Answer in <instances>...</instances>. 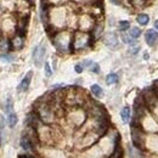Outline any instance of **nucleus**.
Wrapping results in <instances>:
<instances>
[{
	"label": "nucleus",
	"instance_id": "obj_12",
	"mask_svg": "<svg viewBox=\"0 0 158 158\" xmlns=\"http://www.w3.org/2000/svg\"><path fill=\"white\" fill-rule=\"evenodd\" d=\"M21 147L24 149V151H29L30 149V141L28 140V137H22L21 139Z\"/></svg>",
	"mask_w": 158,
	"mask_h": 158
},
{
	"label": "nucleus",
	"instance_id": "obj_21",
	"mask_svg": "<svg viewBox=\"0 0 158 158\" xmlns=\"http://www.w3.org/2000/svg\"><path fill=\"white\" fill-rule=\"evenodd\" d=\"M111 1L113 4H115V5H119V0H111Z\"/></svg>",
	"mask_w": 158,
	"mask_h": 158
},
{
	"label": "nucleus",
	"instance_id": "obj_3",
	"mask_svg": "<svg viewBox=\"0 0 158 158\" xmlns=\"http://www.w3.org/2000/svg\"><path fill=\"white\" fill-rule=\"evenodd\" d=\"M145 40H146V43L149 46H154L158 43V33L156 30L148 29L146 32V34H145Z\"/></svg>",
	"mask_w": 158,
	"mask_h": 158
},
{
	"label": "nucleus",
	"instance_id": "obj_4",
	"mask_svg": "<svg viewBox=\"0 0 158 158\" xmlns=\"http://www.w3.org/2000/svg\"><path fill=\"white\" fill-rule=\"evenodd\" d=\"M32 76H33V72L29 71L27 74H26V77H24L21 83H20V85H18V91L20 93H22V91H26L28 88H29V84H30V80H32Z\"/></svg>",
	"mask_w": 158,
	"mask_h": 158
},
{
	"label": "nucleus",
	"instance_id": "obj_16",
	"mask_svg": "<svg viewBox=\"0 0 158 158\" xmlns=\"http://www.w3.org/2000/svg\"><path fill=\"white\" fill-rule=\"evenodd\" d=\"M45 76L47 77V78H50L52 76V71H51V67H50V63L49 62H45Z\"/></svg>",
	"mask_w": 158,
	"mask_h": 158
},
{
	"label": "nucleus",
	"instance_id": "obj_22",
	"mask_svg": "<svg viewBox=\"0 0 158 158\" xmlns=\"http://www.w3.org/2000/svg\"><path fill=\"white\" fill-rule=\"evenodd\" d=\"M154 27H156V29L158 30V20H157V21L154 22Z\"/></svg>",
	"mask_w": 158,
	"mask_h": 158
},
{
	"label": "nucleus",
	"instance_id": "obj_5",
	"mask_svg": "<svg viewBox=\"0 0 158 158\" xmlns=\"http://www.w3.org/2000/svg\"><path fill=\"white\" fill-rule=\"evenodd\" d=\"M4 111L6 114H10L13 112V101L11 97H7L6 101H5V105H4Z\"/></svg>",
	"mask_w": 158,
	"mask_h": 158
},
{
	"label": "nucleus",
	"instance_id": "obj_2",
	"mask_svg": "<svg viewBox=\"0 0 158 158\" xmlns=\"http://www.w3.org/2000/svg\"><path fill=\"white\" fill-rule=\"evenodd\" d=\"M105 44L108 46V47H117L118 46V37L115 35V33H107V34L105 35Z\"/></svg>",
	"mask_w": 158,
	"mask_h": 158
},
{
	"label": "nucleus",
	"instance_id": "obj_1",
	"mask_svg": "<svg viewBox=\"0 0 158 158\" xmlns=\"http://www.w3.org/2000/svg\"><path fill=\"white\" fill-rule=\"evenodd\" d=\"M45 51L46 49L44 45H37L33 50V61H34V64L37 67H41L43 64V60H44V56H45Z\"/></svg>",
	"mask_w": 158,
	"mask_h": 158
},
{
	"label": "nucleus",
	"instance_id": "obj_8",
	"mask_svg": "<svg viewBox=\"0 0 158 158\" xmlns=\"http://www.w3.org/2000/svg\"><path fill=\"white\" fill-rule=\"evenodd\" d=\"M91 93H93L96 97H102L103 96V90L101 89V86L97 85V84H94V85H91Z\"/></svg>",
	"mask_w": 158,
	"mask_h": 158
},
{
	"label": "nucleus",
	"instance_id": "obj_6",
	"mask_svg": "<svg viewBox=\"0 0 158 158\" xmlns=\"http://www.w3.org/2000/svg\"><path fill=\"white\" fill-rule=\"evenodd\" d=\"M120 117H122V120L124 123H128L129 119H130V108L128 106L123 107V110L120 111Z\"/></svg>",
	"mask_w": 158,
	"mask_h": 158
},
{
	"label": "nucleus",
	"instance_id": "obj_9",
	"mask_svg": "<svg viewBox=\"0 0 158 158\" xmlns=\"http://www.w3.org/2000/svg\"><path fill=\"white\" fill-rule=\"evenodd\" d=\"M136 21H137L139 24H141V26H146V24L148 23V21H149V17H148V15H146V13H140L136 17Z\"/></svg>",
	"mask_w": 158,
	"mask_h": 158
},
{
	"label": "nucleus",
	"instance_id": "obj_11",
	"mask_svg": "<svg viewBox=\"0 0 158 158\" xmlns=\"http://www.w3.org/2000/svg\"><path fill=\"white\" fill-rule=\"evenodd\" d=\"M129 35H130L131 38H134V39H137V38L141 35L140 28H137V27H131V28L129 29Z\"/></svg>",
	"mask_w": 158,
	"mask_h": 158
},
{
	"label": "nucleus",
	"instance_id": "obj_10",
	"mask_svg": "<svg viewBox=\"0 0 158 158\" xmlns=\"http://www.w3.org/2000/svg\"><path fill=\"white\" fill-rule=\"evenodd\" d=\"M118 81V76L115 73H110L108 76L106 77V83L108 85H112V84H115Z\"/></svg>",
	"mask_w": 158,
	"mask_h": 158
},
{
	"label": "nucleus",
	"instance_id": "obj_17",
	"mask_svg": "<svg viewBox=\"0 0 158 158\" xmlns=\"http://www.w3.org/2000/svg\"><path fill=\"white\" fill-rule=\"evenodd\" d=\"M89 69H90L91 72H94V73H98V72H100V66H98V63H96V62H93V63L90 64Z\"/></svg>",
	"mask_w": 158,
	"mask_h": 158
},
{
	"label": "nucleus",
	"instance_id": "obj_14",
	"mask_svg": "<svg viewBox=\"0 0 158 158\" xmlns=\"http://www.w3.org/2000/svg\"><path fill=\"white\" fill-rule=\"evenodd\" d=\"M3 129H5V119L3 115H0V145L3 144Z\"/></svg>",
	"mask_w": 158,
	"mask_h": 158
},
{
	"label": "nucleus",
	"instance_id": "obj_7",
	"mask_svg": "<svg viewBox=\"0 0 158 158\" xmlns=\"http://www.w3.org/2000/svg\"><path fill=\"white\" fill-rule=\"evenodd\" d=\"M17 120H18V118H17V115H16L15 112L7 114V123H9V127L10 128H13L16 124H17Z\"/></svg>",
	"mask_w": 158,
	"mask_h": 158
},
{
	"label": "nucleus",
	"instance_id": "obj_19",
	"mask_svg": "<svg viewBox=\"0 0 158 158\" xmlns=\"http://www.w3.org/2000/svg\"><path fill=\"white\" fill-rule=\"evenodd\" d=\"M74 69H76L77 73H81L83 69H84V67H83V64H81V63H77L76 66H74Z\"/></svg>",
	"mask_w": 158,
	"mask_h": 158
},
{
	"label": "nucleus",
	"instance_id": "obj_18",
	"mask_svg": "<svg viewBox=\"0 0 158 158\" xmlns=\"http://www.w3.org/2000/svg\"><path fill=\"white\" fill-rule=\"evenodd\" d=\"M140 50V46L136 45V44H132L130 47H129V54H132V55H136L137 51Z\"/></svg>",
	"mask_w": 158,
	"mask_h": 158
},
{
	"label": "nucleus",
	"instance_id": "obj_13",
	"mask_svg": "<svg viewBox=\"0 0 158 158\" xmlns=\"http://www.w3.org/2000/svg\"><path fill=\"white\" fill-rule=\"evenodd\" d=\"M122 40H123V43H125V44H129V45H132V44H135V41H134V38H131L129 34H125V33H123V34H122Z\"/></svg>",
	"mask_w": 158,
	"mask_h": 158
},
{
	"label": "nucleus",
	"instance_id": "obj_15",
	"mask_svg": "<svg viewBox=\"0 0 158 158\" xmlns=\"http://www.w3.org/2000/svg\"><path fill=\"white\" fill-rule=\"evenodd\" d=\"M129 27H130V23L128 21H120L119 22V29L120 30H127V29H129Z\"/></svg>",
	"mask_w": 158,
	"mask_h": 158
},
{
	"label": "nucleus",
	"instance_id": "obj_20",
	"mask_svg": "<svg viewBox=\"0 0 158 158\" xmlns=\"http://www.w3.org/2000/svg\"><path fill=\"white\" fill-rule=\"evenodd\" d=\"M0 59L5 61H12V57H9L7 55H0Z\"/></svg>",
	"mask_w": 158,
	"mask_h": 158
}]
</instances>
